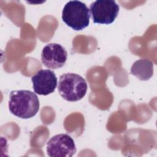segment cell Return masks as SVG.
I'll use <instances>...</instances> for the list:
<instances>
[{"label": "cell", "mask_w": 157, "mask_h": 157, "mask_svg": "<svg viewBox=\"0 0 157 157\" xmlns=\"http://www.w3.org/2000/svg\"><path fill=\"white\" fill-rule=\"evenodd\" d=\"M90 9L80 1L67 2L62 11V20L70 28L80 31L86 28L90 23Z\"/></svg>", "instance_id": "cell-3"}, {"label": "cell", "mask_w": 157, "mask_h": 157, "mask_svg": "<svg viewBox=\"0 0 157 157\" xmlns=\"http://www.w3.org/2000/svg\"><path fill=\"white\" fill-rule=\"evenodd\" d=\"M76 151L74 140L67 134H56L47 144V155L51 157H71Z\"/></svg>", "instance_id": "cell-5"}, {"label": "cell", "mask_w": 157, "mask_h": 157, "mask_svg": "<svg viewBox=\"0 0 157 157\" xmlns=\"http://www.w3.org/2000/svg\"><path fill=\"white\" fill-rule=\"evenodd\" d=\"M87 83L80 75L66 73L59 78L58 90L61 96L69 102L80 101L85 96Z\"/></svg>", "instance_id": "cell-2"}, {"label": "cell", "mask_w": 157, "mask_h": 157, "mask_svg": "<svg viewBox=\"0 0 157 157\" xmlns=\"http://www.w3.org/2000/svg\"><path fill=\"white\" fill-rule=\"evenodd\" d=\"M131 73L140 80H148L153 74V63L147 59H138L132 65Z\"/></svg>", "instance_id": "cell-8"}, {"label": "cell", "mask_w": 157, "mask_h": 157, "mask_svg": "<svg viewBox=\"0 0 157 157\" xmlns=\"http://www.w3.org/2000/svg\"><path fill=\"white\" fill-rule=\"evenodd\" d=\"M33 88L35 93L47 96L55 91L57 85V78L53 71L40 69L31 78Z\"/></svg>", "instance_id": "cell-7"}, {"label": "cell", "mask_w": 157, "mask_h": 157, "mask_svg": "<svg viewBox=\"0 0 157 157\" xmlns=\"http://www.w3.org/2000/svg\"><path fill=\"white\" fill-rule=\"evenodd\" d=\"M67 58V52L66 49L56 43L47 44L41 52L42 63L48 69H56L63 67Z\"/></svg>", "instance_id": "cell-6"}, {"label": "cell", "mask_w": 157, "mask_h": 157, "mask_svg": "<svg viewBox=\"0 0 157 157\" xmlns=\"http://www.w3.org/2000/svg\"><path fill=\"white\" fill-rule=\"evenodd\" d=\"M119 9L115 1L97 0L91 4L90 12L94 23L109 25L118 16Z\"/></svg>", "instance_id": "cell-4"}, {"label": "cell", "mask_w": 157, "mask_h": 157, "mask_svg": "<svg viewBox=\"0 0 157 157\" xmlns=\"http://www.w3.org/2000/svg\"><path fill=\"white\" fill-rule=\"evenodd\" d=\"M37 96L29 90H13L10 93L9 109L12 114L23 119L34 117L39 110Z\"/></svg>", "instance_id": "cell-1"}]
</instances>
